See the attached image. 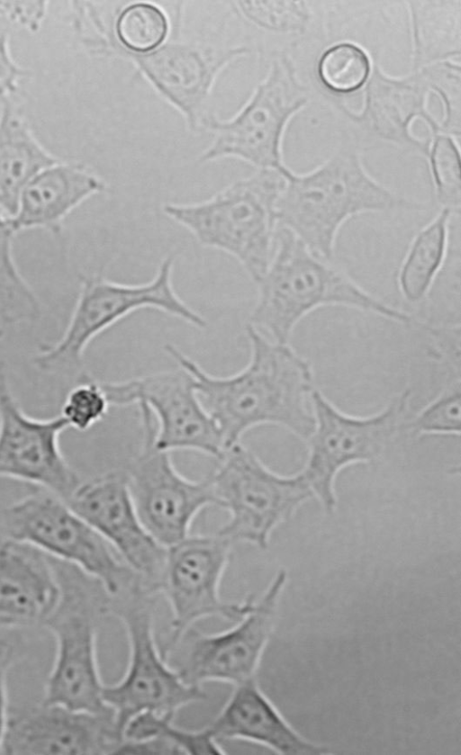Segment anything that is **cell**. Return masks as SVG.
Returning <instances> with one entry per match:
<instances>
[{
  "mask_svg": "<svg viewBox=\"0 0 461 755\" xmlns=\"http://www.w3.org/2000/svg\"><path fill=\"white\" fill-rule=\"evenodd\" d=\"M251 355L248 364L229 376L209 373L172 344L164 351L194 378L198 397L217 424L225 450L254 427L273 424L308 441L315 418L308 362L287 344L269 341L257 328H246Z\"/></svg>",
  "mask_w": 461,
  "mask_h": 755,
  "instance_id": "obj_1",
  "label": "cell"
},
{
  "mask_svg": "<svg viewBox=\"0 0 461 755\" xmlns=\"http://www.w3.org/2000/svg\"><path fill=\"white\" fill-rule=\"evenodd\" d=\"M277 249L257 283L258 302L250 325L265 328L279 344H287L296 323L324 305L356 308L401 323L409 315L382 302L341 272L314 256L288 229L276 231Z\"/></svg>",
  "mask_w": 461,
  "mask_h": 755,
  "instance_id": "obj_2",
  "label": "cell"
},
{
  "mask_svg": "<svg viewBox=\"0 0 461 755\" xmlns=\"http://www.w3.org/2000/svg\"><path fill=\"white\" fill-rule=\"evenodd\" d=\"M281 173L287 184L276 203L277 223L320 259L331 258L338 230L349 217L402 204L366 174L351 152L337 155L306 175L285 168Z\"/></svg>",
  "mask_w": 461,
  "mask_h": 755,
  "instance_id": "obj_3",
  "label": "cell"
},
{
  "mask_svg": "<svg viewBox=\"0 0 461 755\" xmlns=\"http://www.w3.org/2000/svg\"><path fill=\"white\" fill-rule=\"evenodd\" d=\"M63 594L44 623L56 641L43 703L95 713L113 711L103 700L96 655L97 621L111 614L113 596L96 579L61 561Z\"/></svg>",
  "mask_w": 461,
  "mask_h": 755,
  "instance_id": "obj_4",
  "label": "cell"
},
{
  "mask_svg": "<svg viewBox=\"0 0 461 755\" xmlns=\"http://www.w3.org/2000/svg\"><path fill=\"white\" fill-rule=\"evenodd\" d=\"M285 185L281 172L264 169L207 202L167 204L163 210L188 229L202 245L236 257L258 283L272 260L276 203Z\"/></svg>",
  "mask_w": 461,
  "mask_h": 755,
  "instance_id": "obj_5",
  "label": "cell"
},
{
  "mask_svg": "<svg viewBox=\"0 0 461 755\" xmlns=\"http://www.w3.org/2000/svg\"><path fill=\"white\" fill-rule=\"evenodd\" d=\"M173 258L160 264L156 276L146 283L122 284L101 276L82 280L81 291L69 323L54 344L42 346L33 357L41 371L77 375L88 344L102 331L140 309H156L200 328L205 319L191 309L175 292L171 283Z\"/></svg>",
  "mask_w": 461,
  "mask_h": 755,
  "instance_id": "obj_6",
  "label": "cell"
},
{
  "mask_svg": "<svg viewBox=\"0 0 461 755\" xmlns=\"http://www.w3.org/2000/svg\"><path fill=\"white\" fill-rule=\"evenodd\" d=\"M152 596L138 583L114 596L111 608V614L124 625L130 656L122 679L104 685L102 695L122 734L127 723L140 713L175 715L180 708L207 698L201 686L184 681L159 652L153 630Z\"/></svg>",
  "mask_w": 461,
  "mask_h": 755,
  "instance_id": "obj_7",
  "label": "cell"
},
{
  "mask_svg": "<svg viewBox=\"0 0 461 755\" xmlns=\"http://www.w3.org/2000/svg\"><path fill=\"white\" fill-rule=\"evenodd\" d=\"M1 536L26 542L99 580L113 596L141 579L61 498L38 491L0 511Z\"/></svg>",
  "mask_w": 461,
  "mask_h": 755,
  "instance_id": "obj_8",
  "label": "cell"
},
{
  "mask_svg": "<svg viewBox=\"0 0 461 755\" xmlns=\"http://www.w3.org/2000/svg\"><path fill=\"white\" fill-rule=\"evenodd\" d=\"M219 460L211 477L219 507L230 518L217 534L231 543L267 549L273 530L314 498L300 473L274 472L240 443L227 448Z\"/></svg>",
  "mask_w": 461,
  "mask_h": 755,
  "instance_id": "obj_9",
  "label": "cell"
},
{
  "mask_svg": "<svg viewBox=\"0 0 461 755\" xmlns=\"http://www.w3.org/2000/svg\"><path fill=\"white\" fill-rule=\"evenodd\" d=\"M142 427L141 447L125 474L138 516L149 534L168 547L190 534L195 517L205 508L219 507L211 473L194 481L176 469L171 453L154 445V417L138 407Z\"/></svg>",
  "mask_w": 461,
  "mask_h": 755,
  "instance_id": "obj_10",
  "label": "cell"
},
{
  "mask_svg": "<svg viewBox=\"0 0 461 755\" xmlns=\"http://www.w3.org/2000/svg\"><path fill=\"white\" fill-rule=\"evenodd\" d=\"M232 543L223 536L188 535L167 547L155 593L163 595L171 609L170 638L165 656L197 621L221 617L240 620L253 607L255 598L226 602L220 585L228 566Z\"/></svg>",
  "mask_w": 461,
  "mask_h": 755,
  "instance_id": "obj_11",
  "label": "cell"
},
{
  "mask_svg": "<svg viewBox=\"0 0 461 755\" xmlns=\"http://www.w3.org/2000/svg\"><path fill=\"white\" fill-rule=\"evenodd\" d=\"M409 397L405 391L379 413L357 418L341 412L320 391H312L315 427L308 439V461L300 474L327 512L337 505L334 481L338 472L382 454L399 427Z\"/></svg>",
  "mask_w": 461,
  "mask_h": 755,
  "instance_id": "obj_12",
  "label": "cell"
},
{
  "mask_svg": "<svg viewBox=\"0 0 461 755\" xmlns=\"http://www.w3.org/2000/svg\"><path fill=\"white\" fill-rule=\"evenodd\" d=\"M111 406L146 407L156 425L155 446L167 453L191 450L220 459L221 433L201 402L193 376L170 370L123 382H102Z\"/></svg>",
  "mask_w": 461,
  "mask_h": 755,
  "instance_id": "obj_13",
  "label": "cell"
},
{
  "mask_svg": "<svg viewBox=\"0 0 461 755\" xmlns=\"http://www.w3.org/2000/svg\"><path fill=\"white\" fill-rule=\"evenodd\" d=\"M286 580V571L280 570L252 609L230 629L207 634L190 628L176 669L183 680L196 686L208 681L237 686L255 679Z\"/></svg>",
  "mask_w": 461,
  "mask_h": 755,
  "instance_id": "obj_14",
  "label": "cell"
},
{
  "mask_svg": "<svg viewBox=\"0 0 461 755\" xmlns=\"http://www.w3.org/2000/svg\"><path fill=\"white\" fill-rule=\"evenodd\" d=\"M67 428L60 415L39 419L23 410L0 361V477L31 483L66 501L81 483L59 446Z\"/></svg>",
  "mask_w": 461,
  "mask_h": 755,
  "instance_id": "obj_15",
  "label": "cell"
},
{
  "mask_svg": "<svg viewBox=\"0 0 461 755\" xmlns=\"http://www.w3.org/2000/svg\"><path fill=\"white\" fill-rule=\"evenodd\" d=\"M66 502L118 553L155 595L167 548L141 523L125 472H112L81 482Z\"/></svg>",
  "mask_w": 461,
  "mask_h": 755,
  "instance_id": "obj_16",
  "label": "cell"
},
{
  "mask_svg": "<svg viewBox=\"0 0 461 755\" xmlns=\"http://www.w3.org/2000/svg\"><path fill=\"white\" fill-rule=\"evenodd\" d=\"M123 742L113 711L95 713L45 704L8 714L1 754H114Z\"/></svg>",
  "mask_w": 461,
  "mask_h": 755,
  "instance_id": "obj_17",
  "label": "cell"
},
{
  "mask_svg": "<svg viewBox=\"0 0 461 755\" xmlns=\"http://www.w3.org/2000/svg\"><path fill=\"white\" fill-rule=\"evenodd\" d=\"M305 100V90L295 81L289 63L276 62L268 80L236 120L211 123L217 138L202 160L236 156L264 169L281 172L279 139L283 124Z\"/></svg>",
  "mask_w": 461,
  "mask_h": 755,
  "instance_id": "obj_18",
  "label": "cell"
},
{
  "mask_svg": "<svg viewBox=\"0 0 461 755\" xmlns=\"http://www.w3.org/2000/svg\"><path fill=\"white\" fill-rule=\"evenodd\" d=\"M60 560L23 541L0 540V625H44L60 604Z\"/></svg>",
  "mask_w": 461,
  "mask_h": 755,
  "instance_id": "obj_19",
  "label": "cell"
},
{
  "mask_svg": "<svg viewBox=\"0 0 461 755\" xmlns=\"http://www.w3.org/2000/svg\"><path fill=\"white\" fill-rule=\"evenodd\" d=\"M217 740H243L261 744L281 755H322L328 749L299 734L262 692L255 679L234 689L206 726Z\"/></svg>",
  "mask_w": 461,
  "mask_h": 755,
  "instance_id": "obj_20",
  "label": "cell"
},
{
  "mask_svg": "<svg viewBox=\"0 0 461 755\" xmlns=\"http://www.w3.org/2000/svg\"><path fill=\"white\" fill-rule=\"evenodd\" d=\"M238 51L242 50L212 55L186 46L166 45L136 59L156 86L185 111L194 125L213 74Z\"/></svg>",
  "mask_w": 461,
  "mask_h": 755,
  "instance_id": "obj_21",
  "label": "cell"
},
{
  "mask_svg": "<svg viewBox=\"0 0 461 755\" xmlns=\"http://www.w3.org/2000/svg\"><path fill=\"white\" fill-rule=\"evenodd\" d=\"M104 184L85 169L57 163L37 174L20 194L16 214L9 220L14 230L30 227L58 229L74 207Z\"/></svg>",
  "mask_w": 461,
  "mask_h": 755,
  "instance_id": "obj_22",
  "label": "cell"
},
{
  "mask_svg": "<svg viewBox=\"0 0 461 755\" xmlns=\"http://www.w3.org/2000/svg\"><path fill=\"white\" fill-rule=\"evenodd\" d=\"M0 210L12 218L26 184L57 158L36 140L14 104L0 99Z\"/></svg>",
  "mask_w": 461,
  "mask_h": 755,
  "instance_id": "obj_23",
  "label": "cell"
},
{
  "mask_svg": "<svg viewBox=\"0 0 461 755\" xmlns=\"http://www.w3.org/2000/svg\"><path fill=\"white\" fill-rule=\"evenodd\" d=\"M452 212L442 211L413 238L399 274V285L409 301L421 300L440 269L447 242V227Z\"/></svg>",
  "mask_w": 461,
  "mask_h": 755,
  "instance_id": "obj_24",
  "label": "cell"
},
{
  "mask_svg": "<svg viewBox=\"0 0 461 755\" xmlns=\"http://www.w3.org/2000/svg\"><path fill=\"white\" fill-rule=\"evenodd\" d=\"M174 715L143 712L133 716L125 725L123 741H143L161 738L176 745L182 754L223 755L224 750L205 728L199 731L179 729L174 725Z\"/></svg>",
  "mask_w": 461,
  "mask_h": 755,
  "instance_id": "obj_25",
  "label": "cell"
},
{
  "mask_svg": "<svg viewBox=\"0 0 461 755\" xmlns=\"http://www.w3.org/2000/svg\"><path fill=\"white\" fill-rule=\"evenodd\" d=\"M12 229L0 210V319L5 323L32 320L41 313L40 303L17 272L10 253Z\"/></svg>",
  "mask_w": 461,
  "mask_h": 755,
  "instance_id": "obj_26",
  "label": "cell"
},
{
  "mask_svg": "<svg viewBox=\"0 0 461 755\" xmlns=\"http://www.w3.org/2000/svg\"><path fill=\"white\" fill-rule=\"evenodd\" d=\"M110 407L102 382L86 374L67 393L60 416L68 428L84 432L102 421Z\"/></svg>",
  "mask_w": 461,
  "mask_h": 755,
  "instance_id": "obj_27",
  "label": "cell"
},
{
  "mask_svg": "<svg viewBox=\"0 0 461 755\" xmlns=\"http://www.w3.org/2000/svg\"><path fill=\"white\" fill-rule=\"evenodd\" d=\"M368 71L367 57L352 44H339L330 49L319 66L323 83L339 92L358 88L366 79Z\"/></svg>",
  "mask_w": 461,
  "mask_h": 755,
  "instance_id": "obj_28",
  "label": "cell"
},
{
  "mask_svg": "<svg viewBox=\"0 0 461 755\" xmlns=\"http://www.w3.org/2000/svg\"><path fill=\"white\" fill-rule=\"evenodd\" d=\"M167 31L163 13L149 4H137L127 8L118 21V34L130 49L138 51L151 49L159 44Z\"/></svg>",
  "mask_w": 461,
  "mask_h": 755,
  "instance_id": "obj_29",
  "label": "cell"
},
{
  "mask_svg": "<svg viewBox=\"0 0 461 755\" xmlns=\"http://www.w3.org/2000/svg\"><path fill=\"white\" fill-rule=\"evenodd\" d=\"M432 172L438 199L445 209L459 213L461 205L460 160L452 140L439 137L430 154Z\"/></svg>",
  "mask_w": 461,
  "mask_h": 755,
  "instance_id": "obj_30",
  "label": "cell"
},
{
  "mask_svg": "<svg viewBox=\"0 0 461 755\" xmlns=\"http://www.w3.org/2000/svg\"><path fill=\"white\" fill-rule=\"evenodd\" d=\"M417 434L459 435L461 431V391L459 385L433 400L413 419Z\"/></svg>",
  "mask_w": 461,
  "mask_h": 755,
  "instance_id": "obj_31",
  "label": "cell"
},
{
  "mask_svg": "<svg viewBox=\"0 0 461 755\" xmlns=\"http://www.w3.org/2000/svg\"><path fill=\"white\" fill-rule=\"evenodd\" d=\"M4 15L31 31H37L46 11L43 1H2Z\"/></svg>",
  "mask_w": 461,
  "mask_h": 755,
  "instance_id": "obj_32",
  "label": "cell"
},
{
  "mask_svg": "<svg viewBox=\"0 0 461 755\" xmlns=\"http://www.w3.org/2000/svg\"><path fill=\"white\" fill-rule=\"evenodd\" d=\"M26 74L13 59L8 46V33L0 27V99L14 92Z\"/></svg>",
  "mask_w": 461,
  "mask_h": 755,
  "instance_id": "obj_33",
  "label": "cell"
},
{
  "mask_svg": "<svg viewBox=\"0 0 461 755\" xmlns=\"http://www.w3.org/2000/svg\"><path fill=\"white\" fill-rule=\"evenodd\" d=\"M16 656L15 645L0 634V750L8 719L7 675Z\"/></svg>",
  "mask_w": 461,
  "mask_h": 755,
  "instance_id": "obj_34",
  "label": "cell"
},
{
  "mask_svg": "<svg viewBox=\"0 0 461 755\" xmlns=\"http://www.w3.org/2000/svg\"><path fill=\"white\" fill-rule=\"evenodd\" d=\"M0 15H4V10L2 6V1H0Z\"/></svg>",
  "mask_w": 461,
  "mask_h": 755,
  "instance_id": "obj_35",
  "label": "cell"
},
{
  "mask_svg": "<svg viewBox=\"0 0 461 755\" xmlns=\"http://www.w3.org/2000/svg\"><path fill=\"white\" fill-rule=\"evenodd\" d=\"M3 337H4V331L2 329H0V340L2 339Z\"/></svg>",
  "mask_w": 461,
  "mask_h": 755,
  "instance_id": "obj_36",
  "label": "cell"
}]
</instances>
